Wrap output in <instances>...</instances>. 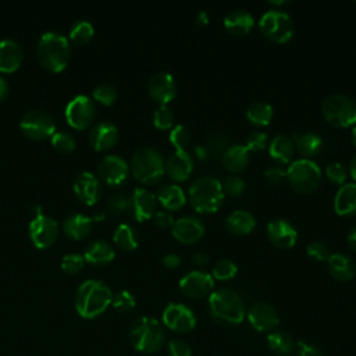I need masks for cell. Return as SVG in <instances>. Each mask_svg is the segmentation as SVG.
<instances>
[{
    "label": "cell",
    "mask_w": 356,
    "mask_h": 356,
    "mask_svg": "<svg viewBox=\"0 0 356 356\" xmlns=\"http://www.w3.org/2000/svg\"><path fill=\"white\" fill-rule=\"evenodd\" d=\"M211 318L225 327L238 325L246 317V309L241 295L229 288L214 289L207 300Z\"/></svg>",
    "instance_id": "obj_1"
},
{
    "label": "cell",
    "mask_w": 356,
    "mask_h": 356,
    "mask_svg": "<svg viewBox=\"0 0 356 356\" xmlns=\"http://www.w3.org/2000/svg\"><path fill=\"white\" fill-rule=\"evenodd\" d=\"M113 292L103 281L85 280L75 293V310L83 318L100 316L111 303Z\"/></svg>",
    "instance_id": "obj_2"
},
{
    "label": "cell",
    "mask_w": 356,
    "mask_h": 356,
    "mask_svg": "<svg viewBox=\"0 0 356 356\" xmlns=\"http://www.w3.org/2000/svg\"><path fill=\"white\" fill-rule=\"evenodd\" d=\"M36 51L38 58L44 68L53 72H60L67 67L70 60V39L61 32L47 31L40 35Z\"/></svg>",
    "instance_id": "obj_3"
},
{
    "label": "cell",
    "mask_w": 356,
    "mask_h": 356,
    "mask_svg": "<svg viewBox=\"0 0 356 356\" xmlns=\"http://www.w3.org/2000/svg\"><path fill=\"white\" fill-rule=\"evenodd\" d=\"M186 197L197 213L211 214L220 210L225 195L222 192L221 181L207 175L199 177L191 184Z\"/></svg>",
    "instance_id": "obj_4"
},
{
    "label": "cell",
    "mask_w": 356,
    "mask_h": 356,
    "mask_svg": "<svg viewBox=\"0 0 356 356\" xmlns=\"http://www.w3.org/2000/svg\"><path fill=\"white\" fill-rule=\"evenodd\" d=\"M129 170L140 184L154 185L165 174V160L156 147L142 146L134 152Z\"/></svg>",
    "instance_id": "obj_5"
},
{
    "label": "cell",
    "mask_w": 356,
    "mask_h": 356,
    "mask_svg": "<svg viewBox=\"0 0 356 356\" xmlns=\"http://www.w3.org/2000/svg\"><path fill=\"white\" fill-rule=\"evenodd\" d=\"M129 341L134 349L149 355L161 349L165 341V332L157 318L142 316L131 324Z\"/></svg>",
    "instance_id": "obj_6"
},
{
    "label": "cell",
    "mask_w": 356,
    "mask_h": 356,
    "mask_svg": "<svg viewBox=\"0 0 356 356\" xmlns=\"http://www.w3.org/2000/svg\"><path fill=\"white\" fill-rule=\"evenodd\" d=\"M285 171L286 181L291 188L303 195L314 192L318 188L323 177L318 164L310 159L303 157L293 160Z\"/></svg>",
    "instance_id": "obj_7"
},
{
    "label": "cell",
    "mask_w": 356,
    "mask_h": 356,
    "mask_svg": "<svg viewBox=\"0 0 356 356\" xmlns=\"http://www.w3.org/2000/svg\"><path fill=\"white\" fill-rule=\"evenodd\" d=\"M324 120L337 128L356 125V102L343 93L328 95L321 103Z\"/></svg>",
    "instance_id": "obj_8"
},
{
    "label": "cell",
    "mask_w": 356,
    "mask_h": 356,
    "mask_svg": "<svg viewBox=\"0 0 356 356\" xmlns=\"http://www.w3.org/2000/svg\"><path fill=\"white\" fill-rule=\"evenodd\" d=\"M257 24L260 32L278 44L288 43L295 33V25L291 15L280 8L267 10Z\"/></svg>",
    "instance_id": "obj_9"
},
{
    "label": "cell",
    "mask_w": 356,
    "mask_h": 356,
    "mask_svg": "<svg viewBox=\"0 0 356 356\" xmlns=\"http://www.w3.org/2000/svg\"><path fill=\"white\" fill-rule=\"evenodd\" d=\"M19 128L31 139L40 140L51 138V135L56 132V122L49 113L35 108L26 111L22 115L19 121Z\"/></svg>",
    "instance_id": "obj_10"
},
{
    "label": "cell",
    "mask_w": 356,
    "mask_h": 356,
    "mask_svg": "<svg viewBox=\"0 0 356 356\" xmlns=\"http://www.w3.org/2000/svg\"><path fill=\"white\" fill-rule=\"evenodd\" d=\"M96 115L95 102L83 93L74 96L65 106V118L76 129L88 128Z\"/></svg>",
    "instance_id": "obj_11"
},
{
    "label": "cell",
    "mask_w": 356,
    "mask_h": 356,
    "mask_svg": "<svg viewBox=\"0 0 356 356\" xmlns=\"http://www.w3.org/2000/svg\"><path fill=\"white\" fill-rule=\"evenodd\" d=\"M161 320L167 328L179 334L192 331L197 323L195 312L189 306L177 302H171L164 307Z\"/></svg>",
    "instance_id": "obj_12"
},
{
    "label": "cell",
    "mask_w": 356,
    "mask_h": 356,
    "mask_svg": "<svg viewBox=\"0 0 356 356\" xmlns=\"http://www.w3.org/2000/svg\"><path fill=\"white\" fill-rule=\"evenodd\" d=\"M179 291L191 299L209 298L214 291V278L210 273L202 270H192L179 280Z\"/></svg>",
    "instance_id": "obj_13"
},
{
    "label": "cell",
    "mask_w": 356,
    "mask_h": 356,
    "mask_svg": "<svg viewBox=\"0 0 356 356\" xmlns=\"http://www.w3.org/2000/svg\"><path fill=\"white\" fill-rule=\"evenodd\" d=\"M28 232L35 246L47 248L57 239L58 224L51 216L36 213L28 225Z\"/></svg>",
    "instance_id": "obj_14"
},
{
    "label": "cell",
    "mask_w": 356,
    "mask_h": 356,
    "mask_svg": "<svg viewBox=\"0 0 356 356\" xmlns=\"http://www.w3.org/2000/svg\"><path fill=\"white\" fill-rule=\"evenodd\" d=\"M129 165L125 159L118 154H106L97 164V174L100 179L111 186L124 184L129 175Z\"/></svg>",
    "instance_id": "obj_15"
},
{
    "label": "cell",
    "mask_w": 356,
    "mask_h": 356,
    "mask_svg": "<svg viewBox=\"0 0 356 356\" xmlns=\"http://www.w3.org/2000/svg\"><path fill=\"white\" fill-rule=\"evenodd\" d=\"M157 211V197L146 188H135L128 196V213L136 221H145Z\"/></svg>",
    "instance_id": "obj_16"
},
{
    "label": "cell",
    "mask_w": 356,
    "mask_h": 356,
    "mask_svg": "<svg viewBox=\"0 0 356 356\" xmlns=\"http://www.w3.org/2000/svg\"><path fill=\"white\" fill-rule=\"evenodd\" d=\"M249 324L259 332L274 331L280 324V314L277 309L267 302H256L246 310Z\"/></svg>",
    "instance_id": "obj_17"
},
{
    "label": "cell",
    "mask_w": 356,
    "mask_h": 356,
    "mask_svg": "<svg viewBox=\"0 0 356 356\" xmlns=\"http://www.w3.org/2000/svg\"><path fill=\"white\" fill-rule=\"evenodd\" d=\"M171 234L179 243L191 245L203 238L204 224L196 216H184L174 221Z\"/></svg>",
    "instance_id": "obj_18"
},
{
    "label": "cell",
    "mask_w": 356,
    "mask_h": 356,
    "mask_svg": "<svg viewBox=\"0 0 356 356\" xmlns=\"http://www.w3.org/2000/svg\"><path fill=\"white\" fill-rule=\"evenodd\" d=\"M150 97L159 104H168L177 96V82L174 75L165 71L152 75L147 83Z\"/></svg>",
    "instance_id": "obj_19"
},
{
    "label": "cell",
    "mask_w": 356,
    "mask_h": 356,
    "mask_svg": "<svg viewBox=\"0 0 356 356\" xmlns=\"http://www.w3.org/2000/svg\"><path fill=\"white\" fill-rule=\"evenodd\" d=\"M268 241L280 249H291L298 242L296 228L285 218H273L266 227Z\"/></svg>",
    "instance_id": "obj_20"
},
{
    "label": "cell",
    "mask_w": 356,
    "mask_h": 356,
    "mask_svg": "<svg viewBox=\"0 0 356 356\" xmlns=\"http://www.w3.org/2000/svg\"><path fill=\"white\" fill-rule=\"evenodd\" d=\"M76 197L85 204H95L102 196V184L97 175L90 171L79 172L72 184Z\"/></svg>",
    "instance_id": "obj_21"
},
{
    "label": "cell",
    "mask_w": 356,
    "mask_h": 356,
    "mask_svg": "<svg viewBox=\"0 0 356 356\" xmlns=\"http://www.w3.org/2000/svg\"><path fill=\"white\" fill-rule=\"evenodd\" d=\"M193 165V156L188 150H175L165 159V174L174 182H184L192 175Z\"/></svg>",
    "instance_id": "obj_22"
},
{
    "label": "cell",
    "mask_w": 356,
    "mask_h": 356,
    "mask_svg": "<svg viewBox=\"0 0 356 356\" xmlns=\"http://www.w3.org/2000/svg\"><path fill=\"white\" fill-rule=\"evenodd\" d=\"M118 140V128L110 121H99L89 131V143L96 150H107Z\"/></svg>",
    "instance_id": "obj_23"
},
{
    "label": "cell",
    "mask_w": 356,
    "mask_h": 356,
    "mask_svg": "<svg viewBox=\"0 0 356 356\" xmlns=\"http://www.w3.org/2000/svg\"><path fill=\"white\" fill-rule=\"evenodd\" d=\"M24 60L22 46L13 38L0 40V71L13 72L19 68Z\"/></svg>",
    "instance_id": "obj_24"
},
{
    "label": "cell",
    "mask_w": 356,
    "mask_h": 356,
    "mask_svg": "<svg viewBox=\"0 0 356 356\" xmlns=\"http://www.w3.org/2000/svg\"><path fill=\"white\" fill-rule=\"evenodd\" d=\"M327 264H328L330 275L339 282L350 281L356 274L355 260L346 253H341V252L331 253L330 259L327 260Z\"/></svg>",
    "instance_id": "obj_25"
},
{
    "label": "cell",
    "mask_w": 356,
    "mask_h": 356,
    "mask_svg": "<svg viewBox=\"0 0 356 356\" xmlns=\"http://www.w3.org/2000/svg\"><path fill=\"white\" fill-rule=\"evenodd\" d=\"M334 211L345 218L356 214V182H346L339 186L334 196Z\"/></svg>",
    "instance_id": "obj_26"
},
{
    "label": "cell",
    "mask_w": 356,
    "mask_h": 356,
    "mask_svg": "<svg viewBox=\"0 0 356 356\" xmlns=\"http://www.w3.org/2000/svg\"><path fill=\"white\" fill-rule=\"evenodd\" d=\"M250 161V152L245 145L232 143L227 146L224 153L221 154V163L225 170L236 174L243 171Z\"/></svg>",
    "instance_id": "obj_27"
},
{
    "label": "cell",
    "mask_w": 356,
    "mask_h": 356,
    "mask_svg": "<svg viewBox=\"0 0 356 356\" xmlns=\"http://www.w3.org/2000/svg\"><path fill=\"white\" fill-rule=\"evenodd\" d=\"M295 149L303 159H313L321 153L324 142L323 138L316 132H293L291 135Z\"/></svg>",
    "instance_id": "obj_28"
},
{
    "label": "cell",
    "mask_w": 356,
    "mask_h": 356,
    "mask_svg": "<svg viewBox=\"0 0 356 356\" xmlns=\"http://www.w3.org/2000/svg\"><path fill=\"white\" fill-rule=\"evenodd\" d=\"M268 154L278 164H291L295 156V143L291 136L278 134L268 142Z\"/></svg>",
    "instance_id": "obj_29"
},
{
    "label": "cell",
    "mask_w": 356,
    "mask_h": 356,
    "mask_svg": "<svg viewBox=\"0 0 356 356\" xmlns=\"http://www.w3.org/2000/svg\"><path fill=\"white\" fill-rule=\"evenodd\" d=\"M157 202L164 207L167 211H177L181 210L188 197L184 189L178 184H164L157 191Z\"/></svg>",
    "instance_id": "obj_30"
},
{
    "label": "cell",
    "mask_w": 356,
    "mask_h": 356,
    "mask_svg": "<svg viewBox=\"0 0 356 356\" xmlns=\"http://www.w3.org/2000/svg\"><path fill=\"white\" fill-rule=\"evenodd\" d=\"M253 26V15L243 8H235L224 17V28L232 35H246Z\"/></svg>",
    "instance_id": "obj_31"
},
{
    "label": "cell",
    "mask_w": 356,
    "mask_h": 356,
    "mask_svg": "<svg viewBox=\"0 0 356 356\" xmlns=\"http://www.w3.org/2000/svg\"><path fill=\"white\" fill-rule=\"evenodd\" d=\"M115 256L114 248L104 239H95L83 250L85 261H89L96 266L108 264Z\"/></svg>",
    "instance_id": "obj_32"
},
{
    "label": "cell",
    "mask_w": 356,
    "mask_h": 356,
    "mask_svg": "<svg viewBox=\"0 0 356 356\" xmlns=\"http://www.w3.org/2000/svg\"><path fill=\"white\" fill-rule=\"evenodd\" d=\"M225 228L234 235H248L256 228V217L248 210H234L225 218Z\"/></svg>",
    "instance_id": "obj_33"
},
{
    "label": "cell",
    "mask_w": 356,
    "mask_h": 356,
    "mask_svg": "<svg viewBox=\"0 0 356 356\" xmlns=\"http://www.w3.org/2000/svg\"><path fill=\"white\" fill-rule=\"evenodd\" d=\"M92 221L93 218L86 214L72 213L64 218L63 229L67 236L72 239H82L90 232Z\"/></svg>",
    "instance_id": "obj_34"
},
{
    "label": "cell",
    "mask_w": 356,
    "mask_h": 356,
    "mask_svg": "<svg viewBox=\"0 0 356 356\" xmlns=\"http://www.w3.org/2000/svg\"><path fill=\"white\" fill-rule=\"evenodd\" d=\"M274 115L273 106L267 102L257 100L250 103V106L246 108V118L252 125L256 127H267Z\"/></svg>",
    "instance_id": "obj_35"
},
{
    "label": "cell",
    "mask_w": 356,
    "mask_h": 356,
    "mask_svg": "<svg viewBox=\"0 0 356 356\" xmlns=\"http://www.w3.org/2000/svg\"><path fill=\"white\" fill-rule=\"evenodd\" d=\"M113 241L122 250L131 252V250L136 249L139 245V234L134 225L122 222V224L117 225V228L114 229Z\"/></svg>",
    "instance_id": "obj_36"
},
{
    "label": "cell",
    "mask_w": 356,
    "mask_h": 356,
    "mask_svg": "<svg viewBox=\"0 0 356 356\" xmlns=\"http://www.w3.org/2000/svg\"><path fill=\"white\" fill-rule=\"evenodd\" d=\"M267 345L277 355H289L296 348V343L292 335L282 330L271 331L267 335Z\"/></svg>",
    "instance_id": "obj_37"
},
{
    "label": "cell",
    "mask_w": 356,
    "mask_h": 356,
    "mask_svg": "<svg viewBox=\"0 0 356 356\" xmlns=\"http://www.w3.org/2000/svg\"><path fill=\"white\" fill-rule=\"evenodd\" d=\"M93 33H95V28L92 22H89L88 19H78L71 25L68 39L75 44H83L88 40H90Z\"/></svg>",
    "instance_id": "obj_38"
},
{
    "label": "cell",
    "mask_w": 356,
    "mask_h": 356,
    "mask_svg": "<svg viewBox=\"0 0 356 356\" xmlns=\"http://www.w3.org/2000/svg\"><path fill=\"white\" fill-rule=\"evenodd\" d=\"M238 273V266L231 259H220L211 268V277L214 281H228L232 280Z\"/></svg>",
    "instance_id": "obj_39"
},
{
    "label": "cell",
    "mask_w": 356,
    "mask_h": 356,
    "mask_svg": "<svg viewBox=\"0 0 356 356\" xmlns=\"http://www.w3.org/2000/svg\"><path fill=\"white\" fill-rule=\"evenodd\" d=\"M191 131L184 124H175L168 134L170 143L175 147V150H186L191 143Z\"/></svg>",
    "instance_id": "obj_40"
},
{
    "label": "cell",
    "mask_w": 356,
    "mask_h": 356,
    "mask_svg": "<svg viewBox=\"0 0 356 356\" xmlns=\"http://www.w3.org/2000/svg\"><path fill=\"white\" fill-rule=\"evenodd\" d=\"M153 124L159 129H171L174 127V111L168 104H159L153 111Z\"/></svg>",
    "instance_id": "obj_41"
},
{
    "label": "cell",
    "mask_w": 356,
    "mask_h": 356,
    "mask_svg": "<svg viewBox=\"0 0 356 356\" xmlns=\"http://www.w3.org/2000/svg\"><path fill=\"white\" fill-rule=\"evenodd\" d=\"M50 139L53 147L60 153H70L76 146L75 136L67 131H56Z\"/></svg>",
    "instance_id": "obj_42"
},
{
    "label": "cell",
    "mask_w": 356,
    "mask_h": 356,
    "mask_svg": "<svg viewBox=\"0 0 356 356\" xmlns=\"http://www.w3.org/2000/svg\"><path fill=\"white\" fill-rule=\"evenodd\" d=\"M92 96L95 100H97L99 103L104 104V106H110L113 104L117 97H118V92L117 89L114 88V85L111 83H107V82H103V83H99L93 88L92 90Z\"/></svg>",
    "instance_id": "obj_43"
},
{
    "label": "cell",
    "mask_w": 356,
    "mask_h": 356,
    "mask_svg": "<svg viewBox=\"0 0 356 356\" xmlns=\"http://www.w3.org/2000/svg\"><path fill=\"white\" fill-rule=\"evenodd\" d=\"M221 186H222V192H224L225 196L238 197V196H241L245 192L246 184H245L242 177H239L236 174H232V175H228L221 182Z\"/></svg>",
    "instance_id": "obj_44"
},
{
    "label": "cell",
    "mask_w": 356,
    "mask_h": 356,
    "mask_svg": "<svg viewBox=\"0 0 356 356\" xmlns=\"http://www.w3.org/2000/svg\"><path fill=\"white\" fill-rule=\"evenodd\" d=\"M111 305L115 310H118L121 313H128L132 309H135L136 300H135V296L129 291L122 289V291H118V292L113 293Z\"/></svg>",
    "instance_id": "obj_45"
},
{
    "label": "cell",
    "mask_w": 356,
    "mask_h": 356,
    "mask_svg": "<svg viewBox=\"0 0 356 356\" xmlns=\"http://www.w3.org/2000/svg\"><path fill=\"white\" fill-rule=\"evenodd\" d=\"M324 174L325 177L335 185H343L346 184V179H348V175H349V171L348 168L339 163V161H332L330 164H327L325 170H324Z\"/></svg>",
    "instance_id": "obj_46"
},
{
    "label": "cell",
    "mask_w": 356,
    "mask_h": 356,
    "mask_svg": "<svg viewBox=\"0 0 356 356\" xmlns=\"http://www.w3.org/2000/svg\"><path fill=\"white\" fill-rule=\"evenodd\" d=\"M60 264L63 271L68 274H76L83 268L85 259H83V254H79V253H67L61 257Z\"/></svg>",
    "instance_id": "obj_47"
},
{
    "label": "cell",
    "mask_w": 356,
    "mask_h": 356,
    "mask_svg": "<svg viewBox=\"0 0 356 356\" xmlns=\"http://www.w3.org/2000/svg\"><path fill=\"white\" fill-rule=\"evenodd\" d=\"M268 135L263 131H252L250 134H248L246 140H245V146L248 147L249 152H260L263 149H266L268 146Z\"/></svg>",
    "instance_id": "obj_48"
},
{
    "label": "cell",
    "mask_w": 356,
    "mask_h": 356,
    "mask_svg": "<svg viewBox=\"0 0 356 356\" xmlns=\"http://www.w3.org/2000/svg\"><path fill=\"white\" fill-rule=\"evenodd\" d=\"M306 253L310 259L316 260V261H327L331 256L330 248L325 242L323 241H313L307 245L306 248Z\"/></svg>",
    "instance_id": "obj_49"
},
{
    "label": "cell",
    "mask_w": 356,
    "mask_h": 356,
    "mask_svg": "<svg viewBox=\"0 0 356 356\" xmlns=\"http://www.w3.org/2000/svg\"><path fill=\"white\" fill-rule=\"evenodd\" d=\"M225 145H227V136H224L220 132L213 134L211 136H209L207 145H206L209 156H216L217 154V157H221V154L227 149Z\"/></svg>",
    "instance_id": "obj_50"
},
{
    "label": "cell",
    "mask_w": 356,
    "mask_h": 356,
    "mask_svg": "<svg viewBox=\"0 0 356 356\" xmlns=\"http://www.w3.org/2000/svg\"><path fill=\"white\" fill-rule=\"evenodd\" d=\"M107 210L114 216L122 214L125 210H128V196L122 192L114 193L107 200Z\"/></svg>",
    "instance_id": "obj_51"
},
{
    "label": "cell",
    "mask_w": 356,
    "mask_h": 356,
    "mask_svg": "<svg viewBox=\"0 0 356 356\" xmlns=\"http://www.w3.org/2000/svg\"><path fill=\"white\" fill-rule=\"evenodd\" d=\"M263 175H264V179L268 184H273V185H280V184H282L286 179V171L282 167H280V165H270V167H267L264 170Z\"/></svg>",
    "instance_id": "obj_52"
},
{
    "label": "cell",
    "mask_w": 356,
    "mask_h": 356,
    "mask_svg": "<svg viewBox=\"0 0 356 356\" xmlns=\"http://www.w3.org/2000/svg\"><path fill=\"white\" fill-rule=\"evenodd\" d=\"M168 353L170 356H192V348L188 342L175 338L168 342Z\"/></svg>",
    "instance_id": "obj_53"
},
{
    "label": "cell",
    "mask_w": 356,
    "mask_h": 356,
    "mask_svg": "<svg viewBox=\"0 0 356 356\" xmlns=\"http://www.w3.org/2000/svg\"><path fill=\"white\" fill-rule=\"evenodd\" d=\"M152 218H153L154 224H156L157 227H160V228L172 227V224H174V221H175V218H174V216L171 214V211H167V210H164V209H163V210H157Z\"/></svg>",
    "instance_id": "obj_54"
},
{
    "label": "cell",
    "mask_w": 356,
    "mask_h": 356,
    "mask_svg": "<svg viewBox=\"0 0 356 356\" xmlns=\"http://www.w3.org/2000/svg\"><path fill=\"white\" fill-rule=\"evenodd\" d=\"M295 349V356H323L321 350L317 346L305 341H299Z\"/></svg>",
    "instance_id": "obj_55"
},
{
    "label": "cell",
    "mask_w": 356,
    "mask_h": 356,
    "mask_svg": "<svg viewBox=\"0 0 356 356\" xmlns=\"http://www.w3.org/2000/svg\"><path fill=\"white\" fill-rule=\"evenodd\" d=\"M161 263H163L164 267H167V268H177V267L181 266L182 259H181V256L177 254V253H167V254L163 256Z\"/></svg>",
    "instance_id": "obj_56"
},
{
    "label": "cell",
    "mask_w": 356,
    "mask_h": 356,
    "mask_svg": "<svg viewBox=\"0 0 356 356\" xmlns=\"http://www.w3.org/2000/svg\"><path fill=\"white\" fill-rule=\"evenodd\" d=\"M191 261L197 266V267H202V266H206L209 261H210V256L204 252H197V253H193L192 257H191Z\"/></svg>",
    "instance_id": "obj_57"
},
{
    "label": "cell",
    "mask_w": 356,
    "mask_h": 356,
    "mask_svg": "<svg viewBox=\"0 0 356 356\" xmlns=\"http://www.w3.org/2000/svg\"><path fill=\"white\" fill-rule=\"evenodd\" d=\"M193 154H195V159H197L200 161H204L209 159V152H207L206 146H203V145H196L193 147Z\"/></svg>",
    "instance_id": "obj_58"
},
{
    "label": "cell",
    "mask_w": 356,
    "mask_h": 356,
    "mask_svg": "<svg viewBox=\"0 0 356 356\" xmlns=\"http://www.w3.org/2000/svg\"><path fill=\"white\" fill-rule=\"evenodd\" d=\"M8 90H10L8 82L6 81V78H3V76L0 75V103L8 96Z\"/></svg>",
    "instance_id": "obj_59"
},
{
    "label": "cell",
    "mask_w": 356,
    "mask_h": 356,
    "mask_svg": "<svg viewBox=\"0 0 356 356\" xmlns=\"http://www.w3.org/2000/svg\"><path fill=\"white\" fill-rule=\"evenodd\" d=\"M346 241H348V245L350 246V249L356 252V227L350 228V231L346 235Z\"/></svg>",
    "instance_id": "obj_60"
},
{
    "label": "cell",
    "mask_w": 356,
    "mask_h": 356,
    "mask_svg": "<svg viewBox=\"0 0 356 356\" xmlns=\"http://www.w3.org/2000/svg\"><path fill=\"white\" fill-rule=\"evenodd\" d=\"M196 22L199 25H207L209 24V14L206 11H199L197 13V17H196Z\"/></svg>",
    "instance_id": "obj_61"
},
{
    "label": "cell",
    "mask_w": 356,
    "mask_h": 356,
    "mask_svg": "<svg viewBox=\"0 0 356 356\" xmlns=\"http://www.w3.org/2000/svg\"><path fill=\"white\" fill-rule=\"evenodd\" d=\"M350 177L353 178V182H356V154L353 156V159L350 160V164H349V168H348Z\"/></svg>",
    "instance_id": "obj_62"
},
{
    "label": "cell",
    "mask_w": 356,
    "mask_h": 356,
    "mask_svg": "<svg viewBox=\"0 0 356 356\" xmlns=\"http://www.w3.org/2000/svg\"><path fill=\"white\" fill-rule=\"evenodd\" d=\"M350 140H352V143H353L355 147H356V125L352 127V131H350Z\"/></svg>",
    "instance_id": "obj_63"
},
{
    "label": "cell",
    "mask_w": 356,
    "mask_h": 356,
    "mask_svg": "<svg viewBox=\"0 0 356 356\" xmlns=\"http://www.w3.org/2000/svg\"><path fill=\"white\" fill-rule=\"evenodd\" d=\"M273 6H281V4H286L288 1H270Z\"/></svg>",
    "instance_id": "obj_64"
}]
</instances>
